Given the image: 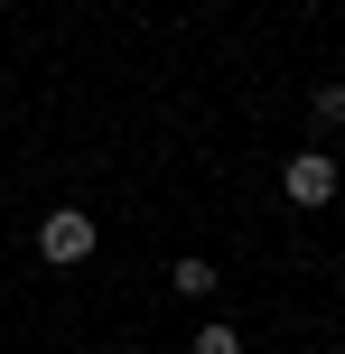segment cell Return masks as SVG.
Masks as SVG:
<instances>
[{
	"instance_id": "6da1fadb",
	"label": "cell",
	"mask_w": 345,
	"mask_h": 354,
	"mask_svg": "<svg viewBox=\"0 0 345 354\" xmlns=\"http://www.w3.org/2000/svg\"><path fill=\"white\" fill-rule=\"evenodd\" d=\"M37 252H47L56 270H75V261H93V214H84V205H56L47 224H37Z\"/></svg>"
},
{
	"instance_id": "7a4b0ae2",
	"label": "cell",
	"mask_w": 345,
	"mask_h": 354,
	"mask_svg": "<svg viewBox=\"0 0 345 354\" xmlns=\"http://www.w3.org/2000/svg\"><path fill=\"white\" fill-rule=\"evenodd\" d=\"M280 187H290V205H336V187H345V168L327 159V149H299V159L280 168Z\"/></svg>"
},
{
	"instance_id": "3957f363",
	"label": "cell",
	"mask_w": 345,
	"mask_h": 354,
	"mask_svg": "<svg viewBox=\"0 0 345 354\" xmlns=\"http://www.w3.org/2000/svg\"><path fill=\"white\" fill-rule=\"evenodd\" d=\"M168 289H178V299H215V289H224V270L205 261V252H187V261L168 270Z\"/></svg>"
},
{
	"instance_id": "277c9868",
	"label": "cell",
	"mask_w": 345,
	"mask_h": 354,
	"mask_svg": "<svg viewBox=\"0 0 345 354\" xmlns=\"http://www.w3.org/2000/svg\"><path fill=\"white\" fill-rule=\"evenodd\" d=\"M308 122H327V131H345V84H317V93H308Z\"/></svg>"
},
{
	"instance_id": "5b68a950",
	"label": "cell",
	"mask_w": 345,
	"mask_h": 354,
	"mask_svg": "<svg viewBox=\"0 0 345 354\" xmlns=\"http://www.w3.org/2000/svg\"><path fill=\"white\" fill-rule=\"evenodd\" d=\"M187 354H243V326H224V317L196 326V345H187Z\"/></svg>"
},
{
	"instance_id": "8992f818",
	"label": "cell",
	"mask_w": 345,
	"mask_h": 354,
	"mask_svg": "<svg viewBox=\"0 0 345 354\" xmlns=\"http://www.w3.org/2000/svg\"><path fill=\"white\" fill-rule=\"evenodd\" d=\"M336 196H345V187H336Z\"/></svg>"
}]
</instances>
